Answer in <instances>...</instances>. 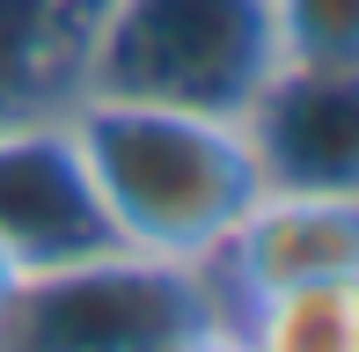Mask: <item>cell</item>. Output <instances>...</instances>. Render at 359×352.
<instances>
[{"instance_id": "cell-1", "label": "cell", "mask_w": 359, "mask_h": 352, "mask_svg": "<svg viewBox=\"0 0 359 352\" xmlns=\"http://www.w3.org/2000/svg\"><path fill=\"white\" fill-rule=\"evenodd\" d=\"M74 162L103 205L110 235L140 257L205 264L242 205L264 191L250 125L235 110H191L154 95H74Z\"/></svg>"}, {"instance_id": "cell-2", "label": "cell", "mask_w": 359, "mask_h": 352, "mask_svg": "<svg viewBox=\"0 0 359 352\" xmlns=\"http://www.w3.org/2000/svg\"><path fill=\"white\" fill-rule=\"evenodd\" d=\"M271 74H279L271 0H103L88 44L95 95H154L242 118Z\"/></svg>"}, {"instance_id": "cell-3", "label": "cell", "mask_w": 359, "mask_h": 352, "mask_svg": "<svg viewBox=\"0 0 359 352\" xmlns=\"http://www.w3.org/2000/svg\"><path fill=\"white\" fill-rule=\"evenodd\" d=\"M0 345H227V309L198 264L103 250L59 271H37L15 301Z\"/></svg>"}, {"instance_id": "cell-4", "label": "cell", "mask_w": 359, "mask_h": 352, "mask_svg": "<svg viewBox=\"0 0 359 352\" xmlns=\"http://www.w3.org/2000/svg\"><path fill=\"white\" fill-rule=\"evenodd\" d=\"M198 271L213 279L227 309V345H235V316L257 294H279L293 279H323V271H359V191L264 184Z\"/></svg>"}, {"instance_id": "cell-5", "label": "cell", "mask_w": 359, "mask_h": 352, "mask_svg": "<svg viewBox=\"0 0 359 352\" xmlns=\"http://www.w3.org/2000/svg\"><path fill=\"white\" fill-rule=\"evenodd\" d=\"M264 184L359 191V74L279 67L242 110Z\"/></svg>"}, {"instance_id": "cell-6", "label": "cell", "mask_w": 359, "mask_h": 352, "mask_svg": "<svg viewBox=\"0 0 359 352\" xmlns=\"http://www.w3.org/2000/svg\"><path fill=\"white\" fill-rule=\"evenodd\" d=\"M103 0H0V125L67 118L88 88Z\"/></svg>"}, {"instance_id": "cell-7", "label": "cell", "mask_w": 359, "mask_h": 352, "mask_svg": "<svg viewBox=\"0 0 359 352\" xmlns=\"http://www.w3.org/2000/svg\"><path fill=\"white\" fill-rule=\"evenodd\" d=\"M235 345L250 352H352L359 345V271L293 279L279 294H257L235 316Z\"/></svg>"}, {"instance_id": "cell-8", "label": "cell", "mask_w": 359, "mask_h": 352, "mask_svg": "<svg viewBox=\"0 0 359 352\" xmlns=\"http://www.w3.org/2000/svg\"><path fill=\"white\" fill-rule=\"evenodd\" d=\"M271 44L293 74H359V0H271Z\"/></svg>"}, {"instance_id": "cell-9", "label": "cell", "mask_w": 359, "mask_h": 352, "mask_svg": "<svg viewBox=\"0 0 359 352\" xmlns=\"http://www.w3.org/2000/svg\"><path fill=\"white\" fill-rule=\"evenodd\" d=\"M22 286H29V264H22V250L0 235V330H8V316H15V301H22Z\"/></svg>"}]
</instances>
